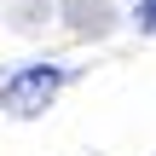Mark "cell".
<instances>
[{"mask_svg":"<svg viewBox=\"0 0 156 156\" xmlns=\"http://www.w3.org/2000/svg\"><path fill=\"white\" fill-rule=\"evenodd\" d=\"M58 87H64V69L29 64V69H17V75L0 87V110H12V116H41V110L58 98Z\"/></svg>","mask_w":156,"mask_h":156,"instance_id":"cell-1","label":"cell"},{"mask_svg":"<svg viewBox=\"0 0 156 156\" xmlns=\"http://www.w3.org/2000/svg\"><path fill=\"white\" fill-rule=\"evenodd\" d=\"M133 17H139V29H145V35H156V0H139V12H133Z\"/></svg>","mask_w":156,"mask_h":156,"instance_id":"cell-2","label":"cell"}]
</instances>
